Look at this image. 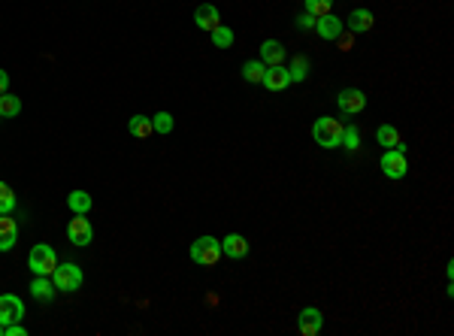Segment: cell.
Listing matches in <instances>:
<instances>
[{
	"mask_svg": "<svg viewBox=\"0 0 454 336\" xmlns=\"http://www.w3.org/2000/svg\"><path fill=\"white\" fill-rule=\"evenodd\" d=\"M339 146H345L348 151H358V146H360V134H358V127L354 125H343V143Z\"/></svg>",
	"mask_w": 454,
	"mask_h": 336,
	"instance_id": "27",
	"label": "cell"
},
{
	"mask_svg": "<svg viewBox=\"0 0 454 336\" xmlns=\"http://www.w3.org/2000/svg\"><path fill=\"white\" fill-rule=\"evenodd\" d=\"M188 255H191V261L200 264V266L218 264V258H221V240H215V236H200V240L191 242Z\"/></svg>",
	"mask_w": 454,
	"mask_h": 336,
	"instance_id": "1",
	"label": "cell"
},
{
	"mask_svg": "<svg viewBox=\"0 0 454 336\" xmlns=\"http://www.w3.org/2000/svg\"><path fill=\"white\" fill-rule=\"evenodd\" d=\"M345 25H348L352 34H367V30L376 25V19H373V12L369 10H352V15L345 19Z\"/></svg>",
	"mask_w": 454,
	"mask_h": 336,
	"instance_id": "17",
	"label": "cell"
},
{
	"mask_svg": "<svg viewBox=\"0 0 454 336\" xmlns=\"http://www.w3.org/2000/svg\"><path fill=\"white\" fill-rule=\"evenodd\" d=\"M55 282H52V276H34V282H30V297L40 303H49L52 297H55Z\"/></svg>",
	"mask_w": 454,
	"mask_h": 336,
	"instance_id": "16",
	"label": "cell"
},
{
	"mask_svg": "<svg viewBox=\"0 0 454 336\" xmlns=\"http://www.w3.org/2000/svg\"><path fill=\"white\" fill-rule=\"evenodd\" d=\"M28 266L34 270V276H52L58 266V255L52 246H45V242H40V246L30 249L28 255Z\"/></svg>",
	"mask_w": 454,
	"mask_h": 336,
	"instance_id": "4",
	"label": "cell"
},
{
	"mask_svg": "<svg viewBox=\"0 0 454 336\" xmlns=\"http://www.w3.org/2000/svg\"><path fill=\"white\" fill-rule=\"evenodd\" d=\"M221 255L233 258V261L246 258L248 255V240H246V236H239V233H227L221 240Z\"/></svg>",
	"mask_w": 454,
	"mask_h": 336,
	"instance_id": "12",
	"label": "cell"
},
{
	"mask_svg": "<svg viewBox=\"0 0 454 336\" xmlns=\"http://www.w3.org/2000/svg\"><path fill=\"white\" fill-rule=\"evenodd\" d=\"M15 209V194L6 182H0V216H10Z\"/></svg>",
	"mask_w": 454,
	"mask_h": 336,
	"instance_id": "25",
	"label": "cell"
},
{
	"mask_svg": "<svg viewBox=\"0 0 454 336\" xmlns=\"http://www.w3.org/2000/svg\"><path fill=\"white\" fill-rule=\"evenodd\" d=\"M297 322H300V333L303 336H315V333H321V327H324V315H321V309L306 306L297 315Z\"/></svg>",
	"mask_w": 454,
	"mask_h": 336,
	"instance_id": "9",
	"label": "cell"
},
{
	"mask_svg": "<svg viewBox=\"0 0 454 336\" xmlns=\"http://www.w3.org/2000/svg\"><path fill=\"white\" fill-rule=\"evenodd\" d=\"M212 34V43H215V49H230L233 45V30L227 25H218L215 30H209Z\"/></svg>",
	"mask_w": 454,
	"mask_h": 336,
	"instance_id": "24",
	"label": "cell"
},
{
	"mask_svg": "<svg viewBox=\"0 0 454 336\" xmlns=\"http://www.w3.org/2000/svg\"><path fill=\"white\" fill-rule=\"evenodd\" d=\"M378 167H382V173L388 176V179H403L406 170H409L406 155H403V151H397V149H385V155H382V161H378Z\"/></svg>",
	"mask_w": 454,
	"mask_h": 336,
	"instance_id": "6",
	"label": "cell"
},
{
	"mask_svg": "<svg viewBox=\"0 0 454 336\" xmlns=\"http://www.w3.org/2000/svg\"><path fill=\"white\" fill-rule=\"evenodd\" d=\"M336 106H339V112H345V116H358V112L367 109V94H363L360 88H343L336 94Z\"/></svg>",
	"mask_w": 454,
	"mask_h": 336,
	"instance_id": "5",
	"label": "cell"
},
{
	"mask_svg": "<svg viewBox=\"0 0 454 336\" xmlns=\"http://www.w3.org/2000/svg\"><path fill=\"white\" fill-rule=\"evenodd\" d=\"M173 125H176V121H173L170 112H158V116H151V131L155 134H170Z\"/></svg>",
	"mask_w": 454,
	"mask_h": 336,
	"instance_id": "26",
	"label": "cell"
},
{
	"mask_svg": "<svg viewBox=\"0 0 454 336\" xmlns=\"http://www.w3.org/2000/svg\"><path fill=\"white\" fill-rule=\"evenodd\" d=\"M261 85H267V91H285L291 85V76H288V67L276 64V67H267V73H263Z\"/></svg>",
	"mask_w": 454,
	"mask_h": 336,
	"instance_id": "10",
	"label": "cell"
},
{
	"mask_svg": "<svg viewBox=\"0 0 454 336\" xmlns=\"http://www.w3.org/2000/svg\"><path fill=\"white\" fill-rule=\"evenodd\" d=\"M297 28H300V30H309V28H315V15H309V12L297 15Z\"/></svg>",
	"mask_w": 454,
	"mask_h": 336,
	"instance_id": "30",
	"label": "cell"
},
{
	"mask_svg": "<svg viewBox=\"0 0 454 336\" xmlns=\"http://www.w3.org/2000/svg\"><path fill=\"white\" fill-rule=\"evenodd\" d=\"M67 240H70L73 246H88V242L94 240V227H91V221L85 216H76L70 224H67Z\"/></svg>",
	"mask_w": 454,
	"mask_h": 336,
	"instance_id": "8",
	"label": "cell"
},
{
	"mask_svg": "<svg viewBox=\"0 0 454 336\" xmlns=\"http://www.w3.org/2000/svg\"><path fill=\"white\" fill-rule=\"evenodd\" d=\"M67 206H70L76 216H85V212H91L94 200H91L88 191H73V194H67Z\"/></svg>",
	"mask_w": 454,
	"mask_h": 336,
	"instance_id": "18",
	"label": "cell"
},
{
	"mask_svg": "<svg viewBox=\"0 0 454 336\" xmlns=\"http://www.w3.org/2000/svg\"><path fill=\"white\" fill-rule=\"evenodd\" d=\"M0 336H3V324H0Z\"/></svg>",
	"mask_w": 454,
	"mask_h": 336,
	"instance_id": "33",
	"label": "cell"
},
{
	"mask_svg": "<svg viewBox=\"0 0 454 336\" xmlns=\"http://www.w3.org/2000/svg\"><path fill=\"white\" fill-rule=\"evenodd\" d=\"M194 21H197V28H203V30H215L221 25V12H218V6H212V3H200L194 10Z\"/></svg>",
	"mask_w": 454,
	"mask_h": 336,
	"instance_id": "11",
	"label": "cell"
},
{
	"mask_svg": "<svg viewBox=\"0 0 454 336\" xmlns=\"http://www.w3.org/2000/svg\"><path fill=\"white\" fill-rule=\"evenodd\" d=\"M312 136L321 149H339V143H343V125H339L336 118L324 116L312 125Z\"/></svg>",
	"mask_w": 454,
	"mask_h": 336,
	"instance_id": "3",
	"label": "cell"
},
{
	"mask_svg": "<svg viewBox=\"0 0 454 336\" xmlns=\"http://www.w3.org/2000/svg\"><path fill=\"white\" fill-rule=\"evenodd\" d=\"M315 30L321 40H336V36L343 34V21H339L333 12H327V15H321V19H315Z\"/></svg>",
	"mask_w": 454,
	"mask_h": 336,
	"instance_id": "13",
	"label": "cell"
},
{
	"mask_svg": "<svg viewBox=\"0 0 454 336\" xmlns=\"http://www.w3.org/2000/svg\"><path fill=\"white\" fill-rule=\"evenodd\" d=\"M25 333H28V330H25V324H21V322L3 327V336H25Z\"/></svg>",
	"mask_w": 454,
	"mask_h": 336,
	"instance_id": "29",
	"label": "cell"
},
{
	"mask_svg": "<svg viewBox=\"0 0 454 336\" xmlns=\"http://www.w3.org/2000/svg\"><path fill=\"white\" fill-rule=\"evenodd\" d=\"M376 140H378V146H385V149H397L400 143H403L393 125H382V127H378V131H376Z\"/></svg>",
	"mask_w": 454,
	"mask_h": 336,
	"instance_id": "19",
	"label": "cell"
},
{
	"mask_svg": "<svg viewBox=\"0 0 454 336\" xmlns=\"http://www.w3.org/2000/svg\"><path fill=\"white\" fill-rule=\"evenodd\" d=\"M6 91H10V73L0 67V94H6Z\"/></svg>",
	"mask_w": 454,
	"mask_h": 336,
	"instance_id": "31",
	"label": "cell"
},
{
	"mask_svg": "<svg viewBox=\"0 0 454 336\" xmlns=\"http://www.w3.org/2000/svg\"><path fill=\"white\" fill-rule=\"evenodd\" d=\"M19 242V224L10 216H0V251H10Z\"/></svg>",
	"mask_w": 454,
	"mask_h": 336,
	"instance_id": "14",
	"label": "cell"
},
{
	"mask_svg": "<svg viewBox=\"0 0 454 336\" xmlns=\"http://www.w3.org/2000/svg\"><path fill=\"white\" fill-rule=\"evenodd\" d=\"M52 282H55V291L73 294V291H79V288H82L85 276H82V266L79 264H58L55 273H52Z\"/></svg>",
	"mask_w": 454,
	"mask_h": 336,
	"instance_id": "2",
	"label": "cell"
},
{
	"mask_svg": "<svg viewBox=\"0 0 454 336\" xmlns=\"http://www.w3.org/2000/svg\"><path fill=\"white\" fill-rule=\"evenodd\" d=\"M21 112V101L15 94H0V118H15Z\"/></svg>",
	"mask_w": 454,
	"mask_h": 336,
	"instance_id": "20",
	"label": "cell"
},
{
	"mask_svg": "<svg viewBox=\"0 0 454 336\" xmlns=\"http://www.w3.org/2000/svg\"><path fill=\"white\" fill-rule=\"evenodd\" d=\"M306 12L309 15H315V19H321V15H327L333 10V0H306Z\"/></svg>",
	"mask_w": 454,
	"mask_h": 336,
	"instance_id": "28",
	"label": "cell"
},
{
	"mask_svg": "<svg viewBox=\"0 0 454 336\" xmlns=\"http://www.w3.org/2000/svg\"><path fill=\"white\" fill-rule=\"evenodd\" d=\"M285 58H288V52H285V45L279 43V40H263V43H261V61H263L267 67L282 64Z\"/></svg>",
	"mask_w": 454,
	"mask_h": 336,
	"instance_id": "15",
	"label": "cell"
},
{
	"mask_svg": "<svg viewBox=\"0 0 454 336\" xmlns=\"http://www.w3.org/2000/svg\"><path fill=\"white\" fill-rule=\"evenodd\" d=\"M263 73H267V64H263V61H246V64H242V79L246 82H261Z\"/></svg>",
	"mask_w": 454,
	"mask_h": 336,
	"instance_id": "23",
	"label": "cell"
},
{
	"mask_svg": "<svg viewBox=\"0 0 454 336\" xmlns=\"http://www.w3.org/2000/svg\"><path fill=\"white\" fill-rule=\"evenodd\" d=\"M25 318V303L15 294H0V324H15Z\"/></svg>",
	"mask_w": 454,
	"mask_h": 336,
	"instance_id": "7",
	"label": "cell"
},
{
	"mask_svg": "<svg viewBox=\"0 0 454 336\" xmlns=\"http://www.w3.org/2000/svg\"><path fill=\"white\" fill-rule=\"evenodd\" d=\"M288 76H291V82H303L309 76V58L303 55H294L291 58V67H288Z\"/></svg>",
	"mask_w": 454,
	"mask_h": 336,
	"instance_id": "22",
	"label": "cell"
},
{
	"mask_svg": "<svg viewBox=\"0 0 454 336\" xmlns=\"http://www.w3.org/2000/svg\"><path fill=\"white\" fill-rule=\"evenodd\" d=\"M127 131H131L136 140H146L149 134H155V131H151V118H146V116H131V121H127Z\"/></svg>",
	"mask_w": 454,
	"mask_h": 336,
	"instance_id": "21",
	"label": "cell"
},
{
	"mask_svg": "<svg viewBox=\"0 0 454 336\" xmlns=\"http://www.w3.org/2000/svg\"><path fill=\"white\" fill-rule=\"evenodd\" d=\"M336 40H339V45H343V52H348V49H352V36H348V34H339Z\"/></svg>",
	"mask_w": 454,
	"mask_h": 336,
	"instance_id": "32",
	"label": "cell"
}]
</instances>
